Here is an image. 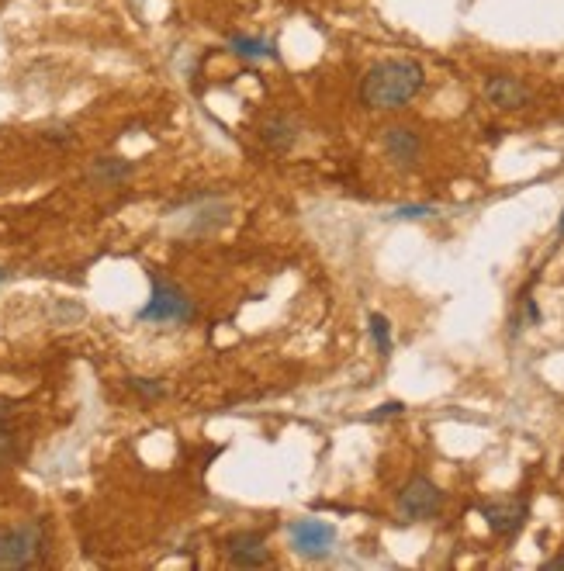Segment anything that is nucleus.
I'll use <instances>...</instances> for the list:
<instances>
[{
	"instance_id": "f257e3e1",
	"label": "nucleus",
	"mask_w": 564,
	"mask_h": 571,
	"mask_svg": "<svg viewBox=\"0 0 564 571\" xmlns=\"http://www.w3.org/2000/svg\"><path fill=\"white\" fill-rule=\"evenodd\" d=\"M426 87V70L416 59H381L360 80V101L371 111H398Z\"/></svg>"
},
{
	"instance_id": "f03ea898",
	"label": "nucleus",
	"mask_w": 564,
	"mask_h": 571,
	"mask_svg": "<svg viewBox=\"0 0 564 571\" xmlns=\"http://www.w3.org/2000/svg\"><path fill=\"white\" fill-rule=\"evenodd\" d=\"M198 315V305L187 295L184 288L163 281V277H153V295L149 302L139 308V322H149V326H187Z\"/></svg>"
},
{
	"instance_id": "7ed1b4c3",
	"label": "nucleus",
	"mask_w": 564,
	"mask_h": 571,
	"mask_svg": "<svg viewBox=\"0 0 564 571\" xmlns=\"http://www.w3.org/2000/svg\"><path fill=\"white\" fill-rule=\"evenodd\" d=\"M45 554V527L39 520L0 530V571L32 568Z\"/></svg>"
},
{
	"instance_id": "20e7f679",
	"label": "nucleus",
	"mask_w": 564,
	"mask_h": 571,
	"mask_svg": "<svg viewBox=\"0 0 564 571\" xmlns=\"http://www.w3.org/2000/svg\"><path fill=\"white\" fill-rule=\"evenodd\" d=\"M443 509V488L426 475H412L398 492V516L402 523H426L440 516Z\"/></svg>"
},
{
	"instance_id": "39448f33",
	"label": "nucleus",
	"mask_w": 564,
	"mask_h": 571,
	"mask_svg": "<svg viewBox=\"0 0 564 571\" xmlns=\"http://www.w3.org/2000/svg\"><path fill=\"white\" fill-rule=\"evenodd\" d=\"M291 547H295L302 558L315 561V558H326L329 551L336 547V527L326 520H295L291 523Z\"/></svg>"
},
{
	"instance_id": "423d86ee",
	"label": "nucleus",
	"mask_w": 564,
	"mask_h": 571,
	"mask_svg": "<svg viewBox=\"0 0 564 571\" xmlns=\"http://www.w3.org/2000/svg\"><path fill=\"white\" fill-rule=\"evenodd\" d=\"M222 551L232 568H263L270 561V540L263 530H239L225 537Z\"/></svg>"
},
{
	"instance_id": "0eeeda50",
	"label": "nucleus",
	"mask_w": 564,
	"mask_h": 571,
	"mask_svg": "<svg viewBox=\"0 0 564 571\" xmlns=\"http://www.w3.org/2000/svg\"><path fill=\"white\" fill-rule=\"evenodd\" d=\"M526 513H530V502L523 499H492V502H481V520L488 523V530L495 537H516L526 523Z\"/></svg>"
},
{
	"instance_id": "6e6552de",
	"label": "nucleus",
	"mask_w": 564,
	"mask_h": 571,
	"mask_svg": "<svg viewBox=\"0 0 564 571\" xmlns=\"http://www.w3.org/2000/svg\"><path fill=\"white\" fill-rule=\"evenodd\" d=\"M381 146H385L388 160L395 163V167L409 170L419 163V156H423V135L416 129H409V125H391L381 135Z\"/></svg>"
},
{
	"instance_id": "1a4fd4ad",
	"label": "nucleus",
	"mask_w": 564,
	"mask_h": 571,
	"mask_svg": "<svg viewBox=\"0 0 564 571\" xmlns=\"http://www.w3.org/2000/svg\"><path fill=\"white\" fill-rule=\"evenodd\" d=\"M302 139V122L291 111H274L260 122V142L274 153H288Z\"/></svg>"
},
{
	"instance_id": "9d476101",
	"label": "nucleus",
	"mask_w": 564,
	"mask_h": 571,
	"mask_svg": "<svg viewBox=\"0 0 564 571\" xmlns=\"http://www.w3.org/2000/svg\"><path fill=\"white\" fill-rule=\"evenodd\" d=\"M485 97L488 104H495L499 111H520L530 104V87L520 77H509V73H495L485 80Z\"/></svg>"
},
{
	"instance_id": "9b49d317",
	"label": "nucleus",
	"mask_w": 564,
	"mask_h": 571,
	"mask_svg": "<svg viewBox=\"0 0 564 571\" xmlns=\"http://www.w3.org/2000/svg\"><path fill=\"white\" fill-rule=\"evenodd\" d=\"M132 174H135V163L122 160V156H97L87 170L90 184H97V187H118V184H125Z\"/></svg>"
},
{
	"instance_id": "f8f14e48",
	"label": "nucleus",
	"mask_w": 564,
	"mask_h": 571,
	"mask_svg": "<svg viewBox=\"0 0 564 571\" xmlns=\"http://www.w3.org/2000/svg\"><path fill=\"white\" fill-rule=\"evenodd\" d=\"M229 52L239 59H277L274 39H253V35H232Z\"/></svg>"
},
{
	"instance_id": "ddd939ff",
	"label": "nucleus",
	"mask_w": 564,
	"mask_h": 571,
	"mask_svg": "<svg viewBox=\"0 0 564 571\" xmlns=\"http://www.w3.org/2000/svg\"><path fill=\"white\" fill-rule=\"evenodd\" d=\"M125 388L146 405L167 398V381H160V378H139V374H132V378H125Z\"/></svg>"
},
{
	"instance_id": "4468645a",
	"label": "nucleus",
	"mask_w": 564,
	"mask_h": 571,
	"mask_svg": "<svg viewBox=\"0 0 564 571\" xmlns=\"http://www.w3.org/2000/svg\"><path fill=\"white\" fill-rule=\"evenodd\" d=\"M367 329H371V340H374V347H378L381 357H388L391 353V322H388V315H381V312H371L367 315Z\"/></svg>"
},
{
	"instance_id": "2eb2a0df",
	"label": "nucleus",
	"mask_w": 564,
	"mask_h": 571,
	"mask_svg": "<svg viewBox=\"0 0 564 571\" xmlns=\"http://www.w3.org/2000/svg\"><path fill=\"white\" fill-rule=\"evenodd\" d=\"M18 461V433L7 430V423L0 426V471L11 468Z\"/></svg>"
},
{
	"instance_id": "dca6fc26",
	"label": "nucleus",
	"mask_w": 564,
	"mask_h": 571,
	"mask_svg": "<svg viewBox=\"0 0 564 571\" xmlns=\"http://www.w3.org/2000/svg\"><path fill=\"white\" fill-rule=\"evenodd\" d=\"M402 412H405V402H385V405H378L371 416H367V423H385V419L402 416Z\"/></svg>"
},
{
	"instance_id": "f3484780",
	"label": "nucleus",
	"mask_w": 564,
	"mask_h": 571,
	"mask_svg": "<svg viewBox=\"0 0 564 571\" xmlns=\"http://www.w3.org/2000/svg\"><path fill=\"white\" fill-rule=\"evenodd\" d=\"M42 139H45V142H56V146H73V142H77V135H73V132L63 125V129H45Z\"/></svg>"
},
{
	"instance_id": "a211bd4d",
	"label": "nucleus",
	"mask_w": 564,
	"mask_h": 571,
	"mask_svg": "<svg viewBox=\"0 0 564 571\" xmlns=\"http://www.w3.org/2000/svg\"><path fill=\"white\" fill-rule=\"evenodd\" d=\"M426 215H433L430 205H409V208H398L391 219H426Z\"/></svg>"
},
{
	"instance_id": "6ab92c4d",
	"label": "nucleus",
	"mask_w": 564,
	"mask_h": 571,
	"mask_svg": "<svg viewBox=\"0 0 564 571\" xmlns=\"http://www.w3.org/2000/svg\"><path fill=\"white\" fill-rule=\"evenodd\" d=\"M526 319H530V322H540V308H537V302H533V298H526Z\"/></svg>"
},
{
	"instance_id": "aec40b11",
	"label": "nucleus",
	"mask_w": 564,
	"mask_h": 571,
	"mask_svg": "<svg viewBox=\"0 0 564 571\" xmlns=\"http://www.w3.org/2000/svg\"><path fill=\"white\" fill-rule=\"evenodd\" d=\"M11 409H14V405L7 402V398H0V426H4L7 419H11Z\"/></svg>"
},
{
	"instance_id": "412c9836",
	"label": "nucleus",
	"mask_w": 564,
	"mask_h": 571,
	"mask_svg": "<svg viewBox=\"0 0 564 571\" xmlns=\"http://www.w3.org/2000/svg\"><path fill=\"white\" fill-rule=\"evenodd\" d=\"M544 568H564V554H554L551 561H544Z\"/></svg>"
},
{
	"instance_id": "4be33fe9",
	"label": "nucleus",
	"mask_w": 564,
	"mask_h": 571,
	"mask_svg": "<svg viewBox=\"0 0 564 571\" xmlns=\"http://www.w3.org/2000/svg\"><path fill=\"white\" fill-rule=\"evenodd\" d=\"M558 236H564V212H561V222H558Z\"/></svg>"
},
{
	"instance_id": "5701e85b",
	"label": "nucleus",
	"mask_w": 564,
	"mask_h": 571,
	"mask_svg": "<svg viewBox=\"0 0 564 571\" xmlns=\"http://www.w3.org/2000/svg\"><path fill=\"white\" fill-rule=\"evenodd\" d=\"M4 281H7V270H4V267H0V284H4Z\"/></svg>"
}]
</instances>
